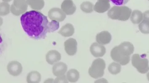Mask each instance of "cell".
<instances>
[{
    "label": "cell",
    "instance_id": "6da1fadb",
    "mask_svg": "<svg viewBox=\"0 0 149 83\" xmlns=\"http://www.w3.org/2000/svg\"><path fill=\"white\" fill-rule=\"evenodd\" d=\"M20 22L24 31L30 38L40 39L47 36L49 21L41 12L35 10L26 12L21 17Z\"/></svg>",
    "mask_w": 149,
    "mask_h": 83
},
{
    "label": "cell",
    "instance_id": "7a4b0ae2",
    "mask_svg": "<svg viewBox=\"0 0 149 83\" xmlns=\"http://www.w3.org/2000/svg\"><path fill=\"white\" fill-rule=\"evenodd\" d=\"M134 51V47L132 44L130 42H123L112 49L110 56L114 61L125 66L130 62V56Z\"/></svg>",
    "mask_w": 149,
    "mask_h": 83
},
{
    "label": "cell",
    "instance_id": "3957f363",
    "mask_svg": "<svg viewBox=\"0 0 149 83\" xmlns=\"http://www.w3.org/2000/svg\"><path fill=\"white\" fill-rule=\"evenodd\" d=\"M132 13V10L126 6H114L108 12V16L113 20L126 21L129 19Z\"/></svg>",
    "mask_w": 149,
    "mask_h": 83
},
{
    "label": "cell",
    "instance_id": "277c9868",
    "mask_svg": "<svg viewBox=\"0 0 149 83\" xmlns=\"http://www.w3.org/2000/svg\"><path fill=\"white\" fill-rule=\"evenodd\" d=\"M105 68L106 63L102 59H97L92 62L88 69V73L94 79L100 78L104 75Z\"/></svg>",
    "mask_w": 149,
    "mask_h": 83
},
{
    "label": "cell",
    "instance_id": "5b68a950",
    "mask_svg": "<svg viewBox=\"0 0 149 83\" xmlns=\"http://www.w3.org/2000/svg\"><path fill=\"white\" fill-rule=\"evenodd\" d=\"M132 65L142 74L147 73L149 70L148 60L139 54H134L132 56Z\"/></svg>",
    "mask_w": 149,
    "mask_h": 83
},
{
    "label": "cell",
    "instance_id": "8992f818",
    "mask_svg": "<svg viewBox=\"0 0 149 83\" xmlns=\"http://www.w3.org/2000/svg\"><path fill=\"white\" fill-rule=\"evenodd\" d=\"M28 7L27 0H14L11 5V12L14 15L19 16L27 11Z\"/></svg>",
    "mask_w": 149,
    "mask_h": 83
},
{
    "label": "cell",
    "instance_id": "52a82bcc",
    "mask_svg": "<svg viewBox=\"0 0 149 83\" xmlns=\"http://www.w3.org/2000/svg\"><path fill=\"white\" fill-rule=\"evenodd\" d=\"M66 15L62 9L58 8H52L48 13V16L51 20L58 22H62L65 20L66 17Z\"/></svg>",
    "mask_w": 149,
    "mask_h": 83
},
{
    "label": "cell",
    "instance_id": "ba28073f",
    "mask_svg": "<svg viewBox=\"0 0 149 83\" xmlns=\"http://www.w3.org/2000/svg\"><path fill=\"white\" fill-rule=\"evenodd\" d=\"M77 41L73 38H70L64 43L65 49L68 55L74 56L76 54L77 51Z\"/></svg>",
    "mask_w": 149,
    "mask_h": 83
},
{
    "label": "cell",
    "instance_id": "9c48e42d",
    "mask_svg": "<svg viewBox=\"0 0 149 83\" xmlns=\"http://www.w3.org/2000/svg\"><path fill=\"white\" fill-rule=\"evenodd\" d=\"M7 69L10 75L14 76H17L22 73V67L19 62L16 61H13L8 63Z\"/></svg>",
    "mask_w": 149,
    "mask_h": 83
},
{
    "label": "cell",
    "instance_id": "30bf717a",
    "mask_svg": "<svg viewBox=\"0 0 149 83\" xmlns=\"http://www.w3.org/2000/svg\"><path fill=\"white\" fill-rule=\"evenodd\" d=\"M91 53L95 57H101L104 56L106 52V49L103 45L97 43H94L91 46Z\"/></svg>",
    "mask_w": 149,
    "mask_h": 83
},
{
    "label": "cell",
    "instance_id": "8fae6325",
    "mask_svg": "<svg viewBox=\"0 0 149 83\" xmlns=\"http://www.w3.org/2000/svg\"><path fill=\"white\" fill-rule=\"evenodd\" d=\"M61 9L68 15H71L76 11V6L72 0H64L61 5Z\"/></svg>",
    "mask_w": 149,
    "mask_h": 83
},
{
    "label": "cell",
    "instance_id": "7c38bea8",
    "mask_svg": "<svg viewBox=\"0 0 149 83\" xmlns=\"http://www.w3.org/2000/svg\"><path fill=\"white\" fill-rule=\"evenodd\" d=\"M96 40L98 43L102 45L109 44L112 40L111 34L107 31H103L97 34Z\"/></svg>",
    "mask_w": 149,
    "mask_h": 83
},
{
    "label": "cell",
    "instance_id": "4fadbf2b",
    "mask_svg": "<svg viewBox=\"0 0 149 83\" xmlns=\"http://www.w3.org/2000/svg\"><path fill=\"white\" fill-rule=\"evenodd\" d=\"M68 70V67L65 63L63 62H59L56 63L52 67V72L56 76H62L65 75Z\"/></svg>",
    "mask_w": 149,
    "mask_h": 83
},
{
    "label": "cell",
    "instance_id": "5bb4252c",
    "mask_svg": "<svg viewBox=\"0 0 149 83\" xmlns=\"http://www.w3.org/2000/svg\"><path fill=\"white\" fill-rule=\"evenodd\" d=\"M46 59L47 63L53 65L61 60V54L56 50H51L47 53Z\"/></svg>",
    "mask_w": 149,
    "mask_h": 83
},
{
    "label": "cell",
    "instance_id": "9a60e30c",
    "mask_svg": "<svg viewBox=\"0 0 149 83\" xmlns=\"http://www.w3.org/2000/svg\"><path fill=\"white\" fill-rule=\"evenodd\" d=\"M74 32V29L73 25L70 23H67L61 28L58 33L64 37H68L72 36Z\"/></svg>",
    "mask_w": 149,
    "mask_h": 83
},
{
    "label": "cell",
    "instance_id": "2e32d148",
    "mask_svg": "<svg viewBox=\"0 0 149 83\" xmlns=\"http://www.w3.org/2000/svg\"><path fill=\"white\" fill-rule=\"evenodd\" d=\"M28 5L34 10H41L45 5L44 0H27Z\"/></svg>",
    "mask_w": 149,
    "mask_h": 83
},
{
    "label": "cell",
    "instance_id": "e0dca14e",
    "mask_svg": "<svg viewBox=\"0 0 149 83\" xmlns=\"http://www.w3.org/2000/svg\"><path fill=\"white\" fill-rule=\"evenodd\" d=\"M41 79V75L36 71L30 72L27 76V82L28 83H39Z\"/></svg>",
    "mask_w": 149,
    "mask_h": 83
},
{
    "label": "cell",
    "instance_id": "ac0fdd59",
    "mask_svg": "<svg viewBox=\"0 0 149 83\" xmlns=\"http://www.w3.org/2000/svg\"><path fill=\"white\" fill-rule=\"evenodd\" d=\"M67 78L70 82L74 83L78 81L80 77V74L78 71L75 69H71L67 73Z\"/></svg>",
    "mask_w": 149,
    "mask_h": 83
},
{
    "label": "cell",
    "instance_id": "d6986e66",
    "mask_svg": "<svg viewBox=\"0 0 149 83\" xmlns=\"http://www.w3.org/2000/svg\"><path fill=\"white\" fill-rule=\"evenodd\" d=\"M143 19V14L138 10H134L131 16V22L134 24H139Z\"/></svg>",
    "mask_w": 149,
    "mask_h": 83
},
{
    "label": "cell",
    "instance_id": "ffe728a7",
    "mask_svg": "<svg viewBox=\"0 0 149 83\" xmlns=\"http://www.w3.org/2000/svg\"><path fill=\"white\" fill-rule=\"evenodd\" d=\"M110 8V5L104 2H97L94 7V11L98 13H104Z\"/></svg>",
    "mask_w": 149,
    "mask_h": 83
},
{
    "label": "cell",
    "instance_id": "44dd1931",
    "mask_svg": "<svg viewBox=\"0 0 149 83\" xmlns=\"http://www.w3.org/2000/svg\"><path fill=\"white\" fill-rule=\"evenodd\" d=\"M109 72L113 75H116L121 71V64L118 63L113 62L110 63L108 67Z\"/></svg>",
    "mask_w": 149,
    "mask_h": 83
},
{
    "label": "cell",
    "instance_id": "7402d4cb",
    "mask_svg": "<svg viewBox=\"0 0 149 83\" xmlns=\"http://www.w3.org/2000/svg\"><path fill=\"white\" fill-rule=\"evenodd\" d=\"M11 7L6 2H2L0 4V15L1 16L7 15L10 13Z\"/></svg>",
    "mask_w": 149,
    "mask_h": 83
},
{
    "label": "cell",
    "instance_id": "603a6c76",
    "mask_svg": "<svg viewBox=\"0 0 149 83\" xmlns=\"http://www.w3.org/2000/svg\"><path fill=\"white\" fill-rule=\"evenodd\" d=\"M81 10L86 13H90L93 12V4L89 1L83 2L80 6Z\"/></svg>",
    "mask_w": 149,
    "mask_h": 83
},
{
    "label": "cell",
    "instance_id": "cb8c5ba5",
    "mask_svg": "<svg viewBox=\"0 0 149 83\" xmlns=\"http://www.w3.org/2000/svg\"><path fill=\"white\" fill-rule=\"evenodd\" d=\"M139 29L142 33L149 34V21L144 20L139 25Z\"/></svg>",
    "mask_w": 149,
    "mask_h": 83
},
{
    "label": "cell",
    "instance_id": "d4e9b609",
    "mask_svg": "<svg viewBox=\"0 0 149 83\" xmlns=\"http://www.w3.org/2000/svg\"><path fill=\"white\" fill-rule=\"evenodd\" d=\"M59 27V23L58 21L55 20H52L51 22H49L48 24V32H53L58 29Z\"/></svg>",
    "mask_w": 149,
    "mask_h": 83
},
{
    "label": "cell",
    "instance_id": "484cf974",
    "mask_svg": "<svg viewBox=\"0 0 149 83\" xmlns=\"http://www.w3.org/2000/svg\"><path fill=\"white\" fill-rule=\"evenodd\" d=\"M68 79H67V76L64 75L62 76H58L54 80V83H68Z\"/></svg>",
    "mask_w": 149,
    "mask_h": 83
},
{
    "label": "cell",
    "instance_id": "4316f807",
    "mask_svg": "<svg viewBox=\"0 0 149 83\" xmlns=\"http://www.w3.org/2000/svg\"><path fill=\"white\" fill-rule=\"evenodd\" d=\"M113 4L117 5H121L126 4L130 0H110Z\"/></svg>",
    "mask_w": 149,
    "mask_h": 83
},
{
    "label": "cell",
    "instance_id": "83f0119b",
    "mask_svg": "<svg viewBox=\"0 0 149 83\" xmlns=\"http://www.w3.org/2000/svg\"><path fill=\"white\" fill-rule=\"evenodd\" d=\"M143 16L144 20H148L149 21V10L144 12L143 14Z\"/></svg>",
    "mask_w": 149,
    "mask_h": 83
},
{
    "label": "cell",
    "instance_id": "f1b7e54d",
    "mask_svg": "<svg viewBox=\"0 0 149 83\" xmlns=\"http://www.w3.org/2000/svg\"><path fill=\"white\" fill-rule=\"evenodd\" d=\"M47 80H48L49 81H45V82H44V83H48V82H50V83H53L54 82V80L53 79H47Z\"/></svg>",
    "mask_w": 149,
    "mask_h": 83
},
{
    "label": "cell",
    "instance_id": "f546056e",
    "mask_svg": "<svg viewBox=\"0 0 149 83\" xmlns=\"http://www.w3.org/2000/svg\"><path fill=\"white\" fill-rule=\"evenodd\" d=\"M3 1H4V2H9L11 1H12V0H2Z\"/></svg>",
    "mask_w": 149,
    "mask_h": 83
},
{
    "label": "cell",
    "instance_id": "4dcf8cb0",
    "mask_svg": "<svg viewBox=\"0 0 149 83\" xmlns=\"http://www.w3.org/2000/svg\"><path fill=\"white\" fill-rule=\"evenodd\" d=\"M147 78H148V80L149 81V72L147 73Z\"/></svg>",
    "mask_w": 149,
    "mask_h": 83
},
{
    "label": "cell",
    "instance_id": "1f68e13d",
    "mask_svg": "<svg viewBox=\"0 0 149 83\" xmlns=\"http://www.w3.org/2000/svg\"><path fill=\"white\" fill-rule=\"evenodd\" d=\"M148 1H149V0H148Z\"/></svg>",
    "mask_w": 149,
    "mask_h": 83
}]
</instances>
